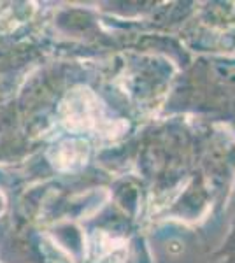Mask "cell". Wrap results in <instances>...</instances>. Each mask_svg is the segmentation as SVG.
I'll return each instance as SVG.
<instances>
[{"label":"cell","mask_w":235,"mask_h":263,"mask_svg":"<svg viewBox=\"0 0 235 263\" xmlns=\"http://www.w3.org/2000/svg\"><path fill=\"white\" fill-rule=\"evenodd\" d=\"M69 100L70 102L63 104V121L72 130H89L102 123L98 102L89 91L84 90L78 95H72Z\"/></svg>","instance_id":"1"}]
</instances>
